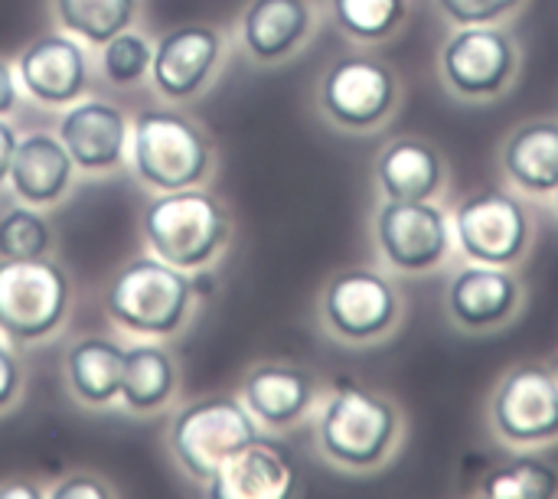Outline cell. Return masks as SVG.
<instances>
[{
	"mask_svg": "<svg viewBox=\"0 0 558 499\" xmlns=\"http://www.w3.org/2000/svg\"><path fill=\"white\" fill-rule=\"evenodd\" d=\"M311 422L317 458L347 477L386 471L409 435L405 415L389 395L353 382L324 392Z\"/></svg>",
	"mask_w": 558,
	"mask_h": 499,
	"instance_id": "cell-1",
	"label": "cell"
},
{
	"mask_svg": "<svg viewBox=\"0 0 558 499\" xmlns=\"http://www.w3.org/2000/svg\"><path fill=\"white\" fill-rule=\"evenodd\" d=\"M141 235L160 261L186 275H206L232 248L235 216L209 186L150 193L141 209Z\"/></svg>",
	"mask_w": 558,
	"mask_h": 499,
	"instance_id": "cell-2",
	"label": "cell"
},
{
	"mask_svg": "<svg viewBox=\"0 0 558 499\" xmlns=\"http://www.w3.org/2000/svg\"><path fill=\"white\" fill-rule=\"evenodd\" d=\"M199 284L196 275H186L157 255L128 258L108 281L101 294L105 317L114 330L131 340H177L196 311Z\"/></svg>",
	"mask_w": 558,
	"mask_h": 499,
	"instance_id": "cell-3",
	"label": "cell"
},
{
	"mask_svg": "<svg viewBox=\"0 0 558 499\" xmlns=\"http://www.w3.org/2000/svg\"><path fill=\"white\" fill-rule=\"evenodd\" d=\"M128 170L150 193L209 186L216 177L213 134L177 105L141 108L131 118Z\"/></svg>",
	"mask_w": 558,
	"mask_h": 499,
	"instance_id": "cell-4",
	"label": "cell"
},
{
	"mask_svg": "<svg viewBox=\"0 0 558 499\" xmlns=\"http://www.w3.org/2000/svg\"><path fill=\"white\" fill-rule=\"evenodd\" d=\"M409 304L392 271L383 265H350L333 271L317 294V324L327 340L369 350L389 343L405 324Z\"/></svg>",
	"mask_w": 558,
	"mask_h": 499,
	"instance_id": "cell-5",
	"label": "cell"
},
{
	"mask_svg": "<svg viewBox=\"0 0 558 499\" xmlns=\"http://www.w3.org/2000/svg\"><path fill=\"white\" fill-rule=\"evenodd\" d=\"M262 435L265 431L248 415L239 392H213L177 405L167 418L163 441L173 467L186 480L206 487L232 454Z\"/></svg>",
	"mask_w": 558,
	"mask_h": 499,
	"instance_id": "cell-6",
	"label": "cell"
},
{
	"mask_svg": "<svg viewBox=\"0 0 558 499\" xmlns=\"http://www.w3.org/2000/svg\"><path fill=\"white\" fill-rule=\"evenodd\" d=\"M402 98L405 85L399 72L366 49L330 59L314 88L317 114L333 131L350 137H366L389 127L402 108Z\"/></svg>",
	"mask_w": 558,
	"mask_h": 499,
	"instance_id": "cell-7",
	"label": "cell"
},
{
	"mask_svg": "<svg viewBox=\"0 0 558 499\" xmlns=\"http://www.w3.org/2000/svg\"><path fill=\"white\" fill-rule=\"evenodd\" d=\"M75 304L69 271L49 258H0V337L16 350L52 343Z\"/></svg>",
	"mask_w": 558,
	"mask_h": 499,
	"instance_id": "cell-8",
	"label": "cell"
},
{
	"mask_svg": "<svg viewBox=\"0 0 558 499\" xmlns=\"http://www.w3.org/2000/svg\"><path fill=\"white\" fill-rule=\"evenodd\" d=\"M454 252L464 261L520 268L539 235V222L523 193L510 186H490L468 193L454 212Z\"/></svg>",
	"mask_w": 558,
	"mask_h": 499,
	"instance_id": "cell-9",
	"label": "cell"
},
{
	"mask_svg": "<svg viewBox=\"0 0 558 499\" xmlns=\"http://www.w3.org/2000/svg\"><path fill=\"white\" fill-rule=\"evenodd\" d=\"M523 72V46L507 23L451 26L438 49V78L445 92L464 105H490L517 88Z\"/></svg>",
	"mask_w": 558,
	"mask_h": 499,
	"instance_id": "cell-10",
	"label": "cell"
},
{
	"mask_svg": "<svg viewBox=\"0 0 558 499\" xmlns=\"http://www.w3.org/2000/svg\"><path fill=\"white\" fill-rule=\"evenodd\" d=\"M369 232L379 265L396 278L432 275L454 255L451 212L441 199H379Z\"/></svg>",
	"mask_w": 558,
	"mask_h": 499,
	"instance_id": "cell-11",
	"label": "cell"
},
{
	"mask_svg": "<svg viewBox=\"0 0 558 499\" xmlns=\"http://www.w3.org/2000/svg\"><path fill=\"white\" fill-rule=\"evenodd\" d=\"M490 435L510 451L558 445V376L553 366L520 363L507 369L487 399Z\"/></svg>",
	"mask_w": 558,
	"mask_h": 499,
	"instance_id": "cell-12",
	"label": "cell"
},
{
	"mask_svg": "<svg viewBox=\"0 0 558 499\" xmlns=\"http://www.w3.org/2000/svg\"><path fill=\"white\" fill-rule=\"evenodd\" d=\"M232 39L216 23H177L154 39L150 88L157 101L186 108L199 101L222 75Z\"/></svg>",
	"mask_w": 558,
	"mask_h": 499,
	"instance_id": "cell-13",
	"label": "cell"
},
{
	"mask_svg": "<svg viewBox=\"0 0 558 499\" xmlns=\"http://www.w3.org/2000/svg\"><path fill=\"white\" fill-rule=\"evenodd\" d=\"M441 304L454 330L490 337L520 320V314L526 311V284L517 268L464 261L451 271Z\"/></svg>",
	"mask_w": 558,
	"mask_h": 499,
	"instance_id": "cell-14",
	"label": "cell"
},
{
	"mask_svg": "<svg viewBox=\"0 0 558 499\" xmlns=\"http://www.w3.org/2000/svg\"><path fill=\"white\" fill-rule=\"evenodd\" d=\"M320 20L317 0H245L232 36L248 65L281 69L317 39Z\"/></svg>",
	"mask_w": 558,
	"mask_h": 499,
	"instance_id": "cell-15",
	"label": "cell"
},
{
	"mask_svg": "<svg viewBox=\"0 0 558 499\" xmlns=\"http://www.w3.org/2000/svg\"><path fill=\"white\" fill-rule=\"evenodd\" d=\"M13 72L23 98L46 111H62L92 88L88 46L59 26L23 46L13 56Z\"/></svg>",
	"mask_w": 558,
	"mask_h": 499,
	"instance_id": "cell-16",
	"label": "cell"
},
{
	"mask_svg": "<svg viewBox=\"0 0 558 499\" xmlns=\"http://www.w3.org/2000/svg\"><path fill=\"white\" fill-rule=\"evenodd\" d=\"M56 134L82 177H114L128 170L131 114L98 95H85L59 111Z\"/></svg>",
	"mask_w": 558,
	"mask_h": 499,
	"instance_id": "cell-17",
	"label": "cell"
},
{
	"mask_svg": "<svg viewBox=\"0 0 558 499\" xmlns=\"http://www.w3.org/2000/svg\"><path fill=\"white\" fill-rule=\"evenodd\" d=\"M239 399L265 435H288L314 418L324 389L311 369L298 363L265 360L245 369L239 382Z\"/></svg>",
	"mask_w": 558,
	"mask_h": 499,
	"instance_id": "cell-18",
	"label": "cell"
},
{
	"mask_svg": "<svg viewBox=\"0 0 558 499\" xmlns=\"http://www.w3.org/2000/svg\"><path fill=\"white\" fill-rule=\"evenodd\" d=\"M75 183L78 167L56 131L20 134L7 177V190L13 193L16 203L49 212L75 193Z\"/></svg>",
	"mask_w": 558,
	"mask_h": 499,
	"instance_id": "cell-19",
	"label": "cell"
},
{
	"mask_svg": "<svg viewBox=\"0 0 558 499\" xmlns=\"http://www.w3.org/2000/svg\"><path fill=\"white\" fill-rule=\"evenodd\" d=\"M379 199H441L448 190V157L422 134L386 141L373 160Z\"/></svg>",
	"mask_w": 558,
	"mask_h": 499,
	"instance_id": "cell-20",
	"label": "cell"
},
{
	"mask_svg": "<svg viewBox=\"0 0 558 499\" xmlns=\"http://www.w3.org/2000/svg\"><path fill=\"white\" fill-rule=\"evenodd\" d=\"M504 183L530 199H553L558 190V118H530L497 147Z\"/></svg>",
	"mask_w": 558,
	"mask_h": 499,
	"instance_id": "cell-21",
	"label": "cell"
},
{
	"mask_svg": "<svg viewBox=\"0 0 558 499\" xmlns=\"http://www.w3.org/2000/svg\"><path fill=\"white\" fill-rule=\"evenodd\" d=\"M124 373V346L111 337H75L62 353V382L69 399L85 412H108L118 405Z\"/></svg>",
	"mask_w": 558,
	"mask_h": 499,
	"instance_id": "cell-22",
	"label": "cell"
},
{
	"mask_svg": "<svg viewBox=\"0 0 558 499\" xmlns=\"http://www.w3.org/2000/svg\"><path fill=\"white\" fill-rule=\"evenodd\" d=\"M180 399V363L160 340H134L124 346V373L118 405L131 418H157Z\"/></svg>",
	"mask_w": 558,
	"mask_h": 499,
	"instance_id": "cell-23",
	"label": "cell"
},
{
	"mask_svg": "<svg viewBox=\"0 0 558 499\" xmlns=\"http://www.w3.org/2000/svg\"><path fill=\"white\" fill-rule=\"evenodd\" d=\"M203 494L213 499H284L298 494V474L291 461L262 435L232 454Z\"/></svg>",
	"mask_w": 558,
	"mask_h": 499,
	"instance_id": "cell-24",
	"label": "cell"
},
{
	"mask_svg": "<svg viewBox=\"0 0 558 499\" xmlns=\"http://www.w3.org/2000/svg\"><path fill=\"white\" fill-rule=\"evenodd\" d=\"M327 13L343 39L373 49L392 42L405 29L412 0H327Z\"/></svg>",
	"mask_w": 558,
	"mask_h": 499,
	"instance_id": "cell-25",
	"label": "cell"
},
{
	"mask_svg": "<svg viewBox=\"0 0 558 499\" xmlns=\"http://www.w3.org/2000/svg\"><path fill=\"white\" fill-rule=\"evenodd\" d=\"M49 16L59 29L98 49L121 29L137 26L141 0H49Z\"/></svg>",
	"mask_w": 558,
	"mask_h": 499,
	"instance_id": "cell-26",
	"label": "cell"
},
{
	"mask_svg": "<svg viewBox=\"0 0 558 499\" xmlns=\"http://www.w3.org/2000/svg\"><path fill=\"white\" fill-rule=\"evenodd\" d=\"M477 497L487 499H556L558 467L536 458V451H517L507 464L484 474Z\"/></svg>",
	"mask_w": 558,
	"mask_h": 499,
	"instance_id": "cell-27",
	"label": "cell"
},
{
	"mask_svg": "<svg viewBox=\"0 0 558 499\" xmlns=\"http://www.w3.org/2000/svg\"><path fill=\"white\" fill-rule=\"evenodd\" d=\"M98 49H101L98 72L111 88H137L147 82L150 59H154V36H147L141 26L121 29Z\"/></svg>",
	"mask_w": 558,
	"mask_h": 499,
	"instance_id": "cell-28",
	"label": "cell"
},
{
	"mask_svg": "<svg viewBox=\"0 0 558 499\" xmlns=\"http://www.w3.org/2000/svg\"><path fill=\"white\" fill-rule=\"evenodd\" d=\"M56 255V229L26 203L0 212V258H49Z\"/></svg>",
	"mask_w": 558,
	"mask_h": 499,
	"instance_id": "cell-29",
	"label": "cell"
},
{
	"mask_svg": "<svg viewBox=\"0 0 558 499\" xmlns=\"http://www.w3.org/2000/svg\"><path fill=\"white\" fill-rule=\"evenodd\" d=\"M530 0H435L448 26H494L510 23Z\"/></svg>",
	"mask_w": 558,
	"mask_h": 499,
	"instance_id": "cell-30",
	"label": "cell"
},
{
	"mask_svg": "<svg viewBox=\"0 0 558 499\" xmlns=\"http://www.w3.org/2000/svg\"><path fill=\"white\" fill-rule=\"evenodd\" d=\"M49 497L52 499H108L121 497L118 487H111V480L98 471H69L62 477H56L49 484Z\"/></svg>",
	"mask_w": 558,
	"mask_h": 499,
	"instance_id": "cell-31",
	"label": "cell"
},
{
	"mask_svg": "<svg viewBox=\"0 0 558 499\" xmlns=\"http://www.w3.org/2000/svg\"><path fill=\"white\" fill-rule=\"evenodd\" d=\"M26 386H29V376H26V366H23L16 346H10L0 337V418L10 415L23 402Z\"/></svg>",
	"mask_w": 558,
	"mask_h": 499,
	"instance_id": "cell-32",
	"label": "cell"
},
{
	"mask_svg": "<svg viewBox=\"0 0 558 499\" xmlns=\"http://www.w3.org/2000/svg\"><path fill=\"white\" fill-rule=\"evenodd\" d=\"M49 497V484H36V477H3L0 480V499H46Z\"/></svg>",
	"mask_w": 558,
	"mask_h": 499,
	"instance_id": "cell-33",
	"label": "cell"
},
{
	"mask_svg": "<svg viewBox=\"0 0 558 499\" xmlns=\"http://www.w3.org/2000/svg\"><path fill=\"white\" fill-rule=\"evenodd\" d=\"M20 85H16V72H13V62L0 56V118H10L16 108H20Z\"/></svg>",
	"mask_w": 558,
	"mask_h": 499,
	"instance_id": "cell-34",
	"label": "cell"
},
{
	"mask_svg": "<svg viewBox=\"0 0 558 499\" xmlns=\"http://www.w3.org/2000/svg\"><path fill=\"white\" fill-rule=\"evenodd\" d=\"M20 131L13 127L10 118H0V190H7V177H10V163H13V150H16Z\"/></svg>",
	"mask_w": 558,
	"mask_h": 499,
	"instance_id": "cell-35",
	"label": "cell"
},
{
	"mask_svg": "<svg viewBox=\"0 0 558 499\" xmlns=\"http://www.w3.org/2000/svg\"><path fill=\"white\" fill-rule=\"evenodd\" d=\"M553 206H556V216H558V190L553 193Z\"/></svg>",
	"mask_w": 558,
	"mask_h": 499,
	"instance_id": "cell-36",
	"label": "cell"
},
{
	"mask_svg": "<svg viewBox=\"0 0 558 499\" xmlns=\"http://www.w3.org/2000/svg\"><path fill=\"white\" fill-rule=\"evenodd\" d=\"M553 373H556V376H558V356H556V360H553Z\"/></svg>",
	"mask_w": 558,
	"mask_h": 499,
	"instance_id": "cell-37",
	"label": "cell"
}]
</instances>
